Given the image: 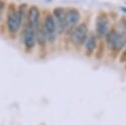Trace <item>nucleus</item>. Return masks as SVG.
Segmentation results:
<instances>
[{
    "instance_id": "1",
    "label": "nucleus",
    "mask_w": 126,
    "mask_h": 125,
    "mask_svg": "<svg viewBox=\"0 0 126 125\" xmlns=\"http://www.w3.org/2000/svg\"><path fill=\"white\" fill-rule=\"evenodd\" d=\"M125 31H126L125 29L109 30V31L106 33V35L104 37L106 38V42L111 49L119 51L123 47H125V45H126V33H125Z\"/></svg>"
},
{
    "instance_id": "2",
    "label": "nucleus",
    "mask_w": 126,
    "mask_h": 125,
    "mask_svg": "<svg viewBox=\"0 0 126 125\" xmlns=\"http://www.w3.org/2000/svg\"><path fill=\"white\" fill-rule=\"evenodd\" d=\"M88 26L86 24H80L78 26H75L71 31H70V41L71 43L79 47L84 44L87 36H88Z\"/></svg>"
},
{
    "instance_id": "3",
    "label": "nucleus",
    "mask_w": 126,
    "mask_h": 125,
    "mask_svg": "<svg viewBox=\"0 0 126 125\" xmlns=\"http://www.w3.org/2000/svg\"><path fill=\"white\" fill-rule=\"evenodd\" d=\"M42 28L45 32L47 42H50V43L54 42L57 36V30H56V25H55L53 16L51 14H47L45 16L42 23Z\"/></svg>"
},
{
    "instance_id": "4",
    "label": "nucleus",
    "mask_w": 126,
    "mask_h": 125,
    "mask_svg": "<svg viewBox=\"0 0 126 125\" xmlns=\"http://www.w3.org/2000/svg\"><path fill=\"white\" fill-rule=\"evenodd\" d=\"M23 25L20 15L18 13V10L12 9L8 12V16H7V22H6V26H7V30L10 33L15 34L19 31L21 26Z\"/></svg>"
},
{
    "instance_id": "5",
    "label": "nucleus",
    "mask_w": 126,
    "mask_h": 125,
    "mask_svg": "<svg viewBox=\"0 0 126 125\" xmlns=\"http://www.w3.org/2000/svg\"><path fill=\"white\" fill-rule=\"evenodd\" d=\"M81 14L77 9H68L64 14V32H70V31L77 26L80 21Z\"/></svg>"
},
{
    "instance_id": "6",
    "label": "nucleus",
    "mask_w": 126,
    "mask_h": 125,
    "mask_svg": "<svg viewBox=\"0 0 126 125\" xmlns=\"http://www.w3.org/2000/svg\"><path fill=\"white\" fill-rule=\"evenodd\" d=\"M23 43L27 49H32L35 46V29L27 25L23 32Z\"/></svg>"
},
{
    "instance_id": "7",
    "label": "nucleus",
    "mask_w": 126,
    "mask_h": 125,
    "mask_svg": "<svg viewBox=\"0 0 126 125\" xmlns=\"http://www.w3.org/2000/svg\"><path fill=\"white\" fill-rule=\"evenodd\" d=\"M109 31V20L105 15H99L95 21V32L98 37H104Z\"/></svg>"
},
{
    "instance_id": "8",
    "label": "nucleus",
    "mask_w": 126,
    "mask_h": 125,
    "mask_svg": "<svg viewBox=\"0 0 126 125\" xmlns=\"http://www.w3.org/2000/svg\"><path fill=\"white\" fill-rule=\"evenodd\" d=\"M39 18H40L39 9L36 6H31L27 13V25L35 29L39 24Z\"/></svg>"
},
{
    "instance_id": "9",
    "label": "nucleus",
    "mask_w": 126,
    "mask_h": 125,
    "mask_svg": "<svg viewBox=\"0 0 126 125\" xmlns=\"http://www.w3.org/2000/svg\"><path fill=\"white\" fill-rule=\"evenodd\" d=\"M64 14L65 10L61 7H57L53 10L52 16L56 25L57 33H64Z\"/></svg>"
},
{
    "instance_id": "10",
    "label": "nucleus",
    "mask_w": 126,
    "mask_h": 125,
    "mask_svg": "<svg viewBox=\"0 0 126 125\" xmlns=\"http://www.w3.org/2000/svg\"><path fill=\"white\" fill-rule=\"evenodd\" d=\"M84 45H85V50H86L87 54L92 53L93 51L95 50V48L97 46V36H95L93 33L88 34V36L84 42Z\"/></svg>"
},
{
    "instance_id": "11",
    "label": "nucleus",
    "mask_w": 126,
    "mask_h": 125,
    "mask_svg": "<svg viewBox=\"0 0 126 125\" xmlns=\"http://www.w3.org/2000/svg\"><path fill=\"white\" fill-rule=\"evenodd\" d=\"M35 39L36 42H38L40 45H44L45 43H47V39L42 28V24H38L37 27L35 28Z\"/></svg>"
},
{
    "instance_id": "12",
    "label": "nucleus",
    "mask_w": 126,
    "mask_h": 125,
    "mask_svg": "<svg viewBox=\"0 0 126 125\" xmlns=\"http://www.w3.org/2000/svg\"><path fill=\"white\" fill-rule=\"evenodd\" d=\"M4 8V3L0 0V22H1V19H2V10Z\"/></svg>"
},
{
    "instance_id": "13",
    "label": "nucleus",
    "mask_w": 126,
    "mask_h": 125,
    "mask_svg": "<svg viewBox=\"0 0 126 125\" xmlns=\"http://www.w3.org/2000/svg\"><path fill=\"white\" fill-rule=\"evenodd\" d=\"M121 10H122V11H123L124 13H126V8H124V7H122V8H121Z\"/></svg>"
},
{
    "instance_id": "14",
    "label": "nucleus",
    "mask_w": 126,
    "mask_h": 125,
    "mask_svg": "<svg viewBox=\"0 0 126 125\" xmlns=\"http://www.w3.org/2000/svg\"><path fill=\"white\" fill-rule=\"evenodd\" d=\"M124 55H125V56H126V50H125V52H124Z\"/></svg>"
}]
</instances>
